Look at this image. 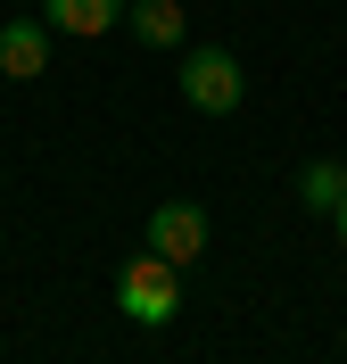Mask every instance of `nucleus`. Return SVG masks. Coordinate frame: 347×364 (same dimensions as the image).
Listing matches in <instances>:
<instances>
[{
  "mask_svg": "<svg viewBox=\"0 0 347 364\" xmlns=\"http://www.w3.org/2000/svg\"><path fill=\"white\" fill-rule=\"evenodd\" d=\"M174 83H182V100H190L199 116H231V108H240V91H248V83H240V58H231V50H190Z\"/></svg>",
  "mask_w": 347,
  "mask_h": 364,
  "instance_id": "obj_2",
  "label": "nucleus"
},
{
  "mask_svg": "<svg viewBox=\"0 0 347 364\" xmlns=\"http://www.w3.org/2000/svg\"><path fill=\"white\" fill-rule=\"evenodd\" d=\"M124 25H133V33H141V42H149V50H174V42H182V9H174V0H133V9H124Z\"/></svg>",
  "mask_w": 347,
  "mask_h": 364,
  "instance_id": "obj_6",
  "label": "nucleus"
},
{
  "mask_svg": "<svg viewBox=\"0 0 347 364\" xmlns=\"http://www.w3.org/2000/svg\"><path fill=\"white\" fill-rule=\"evenodd\" d=\"M116 306H124L133 323H174V306H182V265L133 257V265L116 273Z\"/></svg>",
  "mask_w": 347,
  "mask_h": 364,
  "instance_id": "obj_1",
  "label": "nucleus"
},
{
  "mask_svg": "<svg viewBox=\"0 0 347 364\" xmlns=\"http://www.w3.org/2000/svg\"><path fill=\"white\" fill-rule=\"evenodd\" d=\"M207 249V215L190 199H165L158 215H149V257H165V265H190V257Z\"/></svg>",
  "mask_w": 347,
  "mask_h": 364,
  "instance_id": "obj_3",
  "label": "nucleus"
},
{
  "mask_svg": "<svg viewBox=\"0 0 347 364\" xmlns=\"http://www.w3.org/2000/svg\"><path fill=\"white\" fill-rule=\"evenodd\" d=\"M331 224H339V249H347V199H339V215H331Z\"/></svg>",
  "mask_w": 347,
  "mask_h": 364,
  "instance_id": "obj_8",
  "label": "nucleus"
},
{
  "mask_svg": "<svg viewBox=\"0 0 347 364\" xmlns=\"http://www.w3.org/2000/svg\"><path fill=\"white\" fill-rule=\"evenodd\" d=\"M124 9H133V0H42V25H50V33H83V42H92V33H108Z\"/></svg>",
  "mask_w": 347,
  "mask_h": 364,
  "instance_id": "obj_5",
  "label": "nucleus"
},
{
  "mask_svg": "<svg viewBox=\"0 0 347 364\" xmlns=\"http://www.w3.org/2000/svg\"><path fill=\"white\" fill-rule=\"evenodd\" d=\"M42 67H50V25L42 17H9V25H0V75L33 83Z\"/></svg>",
  "mask_w": 347,
  "mask_h": 364,
  "instance_id": "obj_4",
  "label": "nucleus"
},
{
  "mask_svg": "<svg viewBox=\"0 0 347 364\" xmlns=\"http://www.w3.org/2000/svg\"><path fill=\"white\" fill-rule=\"evenodd\" d=\"M298 199L314 207V215H339V199H347V166H331V158H314L298 174Z\"/></svg>",
  "mask_w": 347,
  "mask_h": 364,
  "instance_id": "obj_7",
  "label": "nucleus"
}]
</instances>
